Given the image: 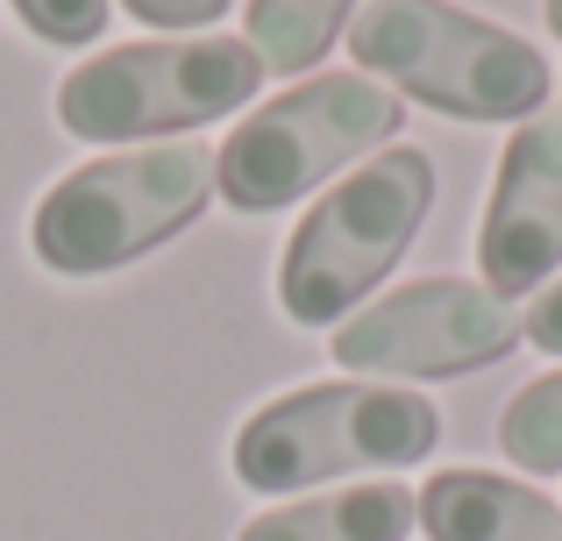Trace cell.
I'll list each match as a JSON object with an SVG mask.
<instances>
[{"mask_svg": "<svg viewBox=\"0 0 562 541\" xmlns=\"http://www.w3.org/2000/svg\"><path fill=\"white\" fill-rule=\"evenodd\" d=\"M349 57L363 79H392L406 100L456 122H520L549 100V57L527 36L449 0H371L349 22Z\"/></svg>", "mask_w": 562, "mask_h": 541, "instance_id": "6da1fadb", "label": "cell"}, {"mask_svg": "<svg viewBox=\"0 0 562 541\" xmlns=\"http://www.w3.org/2000/svg\"><path fill=\"white\" fill-rule=\"evenodd\" d=\"M398 128V93L363 71H321L292 93L263 100L214 150V185L235 214L292 207L306 185L335 179L349 157L378 150Z\"/></svg>", "mask_w": 562, "mask_h": 541, "instance_id": "8992f818", "label": "cell"}, {"mask_svg": "<svg viewBox=\"0 0 562 541\" xmlns=\"http://www.w3.org/2000/svg\"><path fill=\"white\" fill-rule=\"evenodd\" d=\"M357 0H249L243 8V43L257 50L263 71H306L328 57V43L342 36Z\"/></svg>", "mask_w": 562, "mask_h": 541, "instance_id": "8fae6325", "label": "cell"}, {"mask_svg": "<svg viewBox=\"0 0 562 541\" xmlns=\"http://www.w3.org/2000/svg\"><path fill=\"white\" fill-rule=\"evenodd\" d=\"M214 193V157L200 143H150L65 171L29 214V250L57 278H100L150 257L186 222H200Z\"/></svg>", "mask_w": 562, "mask_h": 541, "instance_id": "7a4b0ae2", "label": "cell"}, {"mask_svg": "<svg viewBox=\"0 0 562 541\" xmlns=\"http://www.w3.org/2000/svg\"><path fill=\"white\" fill-rule=\"evenodd\" d=\"M513 342H520V314L492 285H477V278H413V285L357 306L335 328L328 357L342 371H371V377H463L513 357Z\"/></svg>", "mask_w": 562, "mask_h": 541, "instance_id": "52a82bcc", "label": "cell"}, {"mask_svg": "<svg viewBox=\"0 0 562 541\" xmlns=\"http://www.w3.org/2000/svg\"><path fill=\"white\" fill-rule=\"evenodd\" d=\"M263 86V65L235 36H171V43H122L100 50L93 65L65 71L57 86V128L79 143L128 136H186L200 122L249 108Z\"/></svg>", "mask_w": 562, "mask_h": 541, "instance_id": "5b68a950", "label": "cell"}, {"mask_svg": "<svg viewBox=\"0 0 562 541\" xmlns=\"http://www.w3.org/2000/svg\"><path fill=\"white\" fill-rule=\"evenodd\" d=\"M122 8L150 29H206L214 14H228V0H122Z\"/></svg>", "mask_w": 562, "mask_h": 541, "instance_id": "5bb4252c", "label": "cell"}, {"mask_svg": "<svg viewBox=\"0 0 562 541\" xmlns=\"http://www.w3.org/2000/svg\"><path fill=\"white\" fill-rule=\"evenodd\" d=\"M427 207H435V165L406 143L335 179L278 257V314L300 328H342L363 292L413 250Z\"/></svg>", "mask_w": 562, "mask_h": 541, "instance_id": "3957f363", "label": "cell"}, {"mask_svg": "<svg viewBox=\"0 0 562 541\" xmlns=\"http://www.w3.org/2000/svg\"><path fill=\"white\" fill-rule=\"evenodd\" d=\"M14 14H22L43 43H57V50L93 43L100 29H108V0H14Z\"/></svg>", "mask_w": 562, "mask_h": 541, "instance_id": "4fadbf2b", "label": "cell"}, {"mask_svg": "<svg viewBox=\"0 0 562 541\" xmlns=\"http://www.w3.org/2000/svg\"><path fill=\"white\" fill-rule=\"evenodd\" d=\"M413 528H420V492L378 477V485L271 506V514H257L235 541H406Z\"/></svg>", "mask_w": 562, "mask_h": 541, "instance_id": "30bf717a", "label": "cell"}, {"mask_svg": "<svg viewBox=\"0 0 562 541\" xmlns=\"http://www.w3.org/2000/svg\"><path fill=\"white\" fill-rule=\"evenodd\" d=\"M520 335H527V342H535V349H549V357H562V285L535 292V306H527Z\"/></svg>", "mask_w": 562, "mask_h": 541, "instance_id": "9a60e30c", "label": "cell"}, {"mask_svg": "<svg viewBox=\"0 0 562 541\" xmlns=\"http://www.w3.org/2000/svg\"><path fill=\"white\" fill-rule=\"evenodd\" d=\"M498 449L520 471H562V371H541L498 414Z\"/></svg>", "mask_w": 562, "mask_h": 541, "instance_id": "7c38bea8", "label": "cell"}, {"mask_svg": "<svg viewBox=\"0 0 562 541\" xmlns=\"http://www.w3.org/2000/svg\"><path fill=\"white\" fill-rule=\"evenodd\" d=\"M441 442L435 399L398 385H300L263 399L235 435V477L249 492H300L349 471L420 463Z\"/></svg>", "mask_w": 562, "mask_h": 541, "instance_id": "277c9868", "label": "cell"}, {"mask_svg": "<svg viewBox=\"0 0 562 541\" xmlns=\"http://www.w3.org/2000/svg\"><path fill=\"white\" fill-rule=\"evenodd\" d=\"M562 264V122H520L477 222V271L498 300L549 285Z\"/></svg>", "mask_w": 562, "mask_h": 541, "instance_id": "ba28073f", "label": "cell"}, {"mask_svg": "<svg viewBox=\"0 0 562 541\" xmlns=\"http://www.w3.org/2000/svg\"><path fill=\"white\" fill-rule=\"evenodd\" d=\"M427 541H562V506L498 471H435L420 492Z\"/></svg>", "mask_w": 562, "mask_h": 541, "instance_id": "9c48e42d", "label": "cell"}, {"mask_svg": "<svg viewBox=\"0 0 562 541\" xmlns=\"http://www.w3.org/2000/svg\"><path fill=\"white\" fill-rule=\"evenodd\" d=\"M541 14H549V36L562 43V0H549V8H541Z\"/></svg>", "mask_w": 562, "mask_h": 541, "instance_id": "2e32d148", "label": "cell"}]
</instances>
